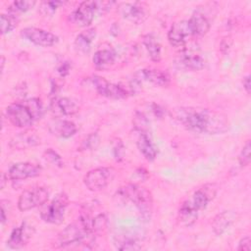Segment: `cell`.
Segmentation results:
<instances>
[{
	"mask_svg": "<svg viewBox=\"0 0 251 251\" xmlns=\"http://www.w3.org/2000/svg\"><path fill=\"white\" fill-rule=\"evenodd\" d=\"M119 12L126 21L139 25L145 22L149 16L148 6L144 2H126L119 5Z\"/></svg>",
	"mask_w": 251,
	"mask_h": 251,
	"instance_id": "obj_9",
	"label": "cell"
},
{
	"mask_svg": "<svg viewBox=\"0 0 251 251\" xmlns=\"http://www.w3.org/2000/svg\"><path fill=\"white\" fill-rule=\"evenodd\" d=\"M36 2L33 0H20V1H14L8 8V13L17 15L19 13L26 12L30 9H32L35 6Z\"/></svg>",
	"mask_w": 251,
	"mask_h": 251,
	"instance_id": "obj_29",
	"label": "cell"
},
{
	"mask_svg": "<svg viewBox=\"0 0 251 251\" xmlns=\"http://www.w3.org/2000/svg\"><path fill=\"white\" fill-rule=\"evenodd\" d=\"M198 210L193 206L190 199L185 200L178 210V221L184 226L193 225L197 219Z\"/></svg>",
	"mask_w": 251,
	"mask_h": 251,
	"instance_id": "obj_24",
	"label": "cell"
},
{
	"mask_svg": "<svg viewBox=\"0 0 251 251\" xmlns=\"http://www.w3.org/2000/svg\"><path fill=\"white\" fill-rule=\"evenodd\" d=\"M113 153L114 157L117 161H122L125 158L126 154V147L121 139H116L113 144Z\"/></svg>",
	"mask_w": 251,
	"mask_h": 251,
	"instance_id": "obj_36",
	"label": "cell"
},
{
	"mask_svg": "<svg viewBox=\"0 0 251 251\" xmlns=\"http://www.w3.org/2000/svg\"><path fill=\"white\" fill-rule=\"evenodd\" d=\"M132 123H133V126L136 130H138L139 132H147L148 133L149 123H148L147 118L142 113L136 112Z\"/></svg>",
	"mask_w": 251,
	"mask_h": 251,
	"instance_id": "obj_32",
	"label": "cell"
},
{
	"mask_svg": "<svg viewBox=\"0 0 251 251\" xmlns=\"http://www.w3.org/2000/svg\"><path fill=\"white\" fill-rule=\"evenodd\" d=\"M98 144H99V136L97 135V133H91L82 142V147L83 149H95Z\"/></svg>",
	"mask_w": 251,
	"mask_h": 251,
	"instance_id": "obj_38",
	"label": "cell"
},
{
	"mask_svg": "<svg viewBox=\"0 0 251 251\" xmlns=\"http://www.w3.org/2000/svg\"><path fill=\"white\" fill-rule=\"evenodd\" d=\"M43 158L47 162L52 164L53 166H56V167H59V168H62L64 166V161H63L62 157L55 150H53L51 148L44 151Z\"/></svg>",
	"mask_w": 251,
	"mask_h": 251,
	"instance_id": "obj_33",
	"label": "cell"
},
{
	"mask_svg": "<svg viewBox=\"0 0 251 251\" xmlns=\"http://www.w3.org/2000/svg\"><path fill=\"white\" fill-rule=\"evenodd\" d=\"M107 226V218L104 214H99L92 218V231L94 234L103 231Z\"/></svg>",
	"mask_w": 251,
	"mask_h": 251,
	"instance_id": "obj_35",
	"label": "cell"
},
{
	"mask_svg": "<svg viewBox=\"0 0 251 251\" xmlns=\"http://www.w3.org/2000/svg\"><path fill=\"white\" fill-rule=\"evenodd\" d=\"M69 199L65 193L58 194L51 202L45 204L41 211V219L49 224L60 225L64 222L65 211L68 206Z\"/></svg>",
	"mask_w": 251,
	"mask_h": 251,
	"instance_id": "obj_4",
	"label": "cell"
},
{
	"mask_svg": "<svg viewBox=\"0 0 251 251\" xmlns=\"http://www.w3.org/2000/svg\"><path fill=\"white\" fill-rule=\"evenodd\" d=\"M173 113L176 121L194 132L222 134L229 128L227 117L218 111L199 107H180L175 109Z\"/></svg>",
	"mask_w": 251,
	"mask_h": 251,
	"instance_id": "obj_1",
	"label": "cell"
},
{
	"mask_svg": "<svg viewBox=\"0 0 251 251\" xmlns=\"http://www.w3.org/2000/svg\"><path fill=\"white\" fill-rule=\"evenodd\" d=\"M19 24V18L17 15L8 13L2 14L0 17V25H1V33L6 34L14 30Z\"/></svg>",
	"mask_w": 251,
	"mask_h": 251,
	"instance_id": "obj_28",
	"label": "cell"
},
{
	"mask_svg": "<svg viewBox=\"0 0 251 251\" xmlns=\"http://www.w3.org/2000/svg\"><path fill=\"white\" fill-rule=\"evenodd\" d=\"M191 35L189 32L187 21H180L173 24L168 31V40L172 47L182 52L186 50L187 37Z\"/></svg>",
	"mask_w": 251,
	"mask_h": 251,
	"instance_id": "obj_11",
	"label": "cell"
},
{
	"mask_svg": "<svg viewBox=\"0 0 251 251\" xmlns=\"http://www.w3.org/2000/svg\"><path fill=\"white\" fill-rule=\"evenodd\" d=\"M217 194V186L214 183H207L198 188L192 195L190 201L193 206L198 210H203L207 207L210 201H212Z\"/></svg>",
	"mask_w": 251,
	"mask_h": 251,
	"instance_id": "obj_17",
	"label": "cell"
},
{
	"mask_svg": "<svg viewBox=\"0 0 251 251\" xmlns=\"http://www.w3.org/2000/svg\"><path fill=\"white\" fill-rule=\"evenodd\" d=\"M4 184H5V175L2 174V177H1V189L4 188Z\"/></svg>",
	"mask_w": 251,
	"mask_h": 251,
	"instance_id": "obj_43",
	"label": "cell"
},
{
	"mask_svg": "<svg viewBox=\"0 0 251 251\" xmlns=\"http://www.w3.org/2000/svg\"><path fill=\"white\" fill-rule=\"evenodd\" d=\"M235 211H223L219 213L213 220L212 229L216 235H222L236 220Z\"/></svg>",
	"mask_w": 251,
	"mask_h": 251,
	"instance_id": "obj_20",
	"label": "cell"
},
{
	"mask_svg": "<svg viewBox=\"0 0 251 251\" xmlns=\"http://www.w3.org/2000/svg\"><path fill=\"white\" fill-rule=\"evenodd\" d=\"M6 117L12 125L22 128H27L35 121L25 103H12L6 108Z\"/></svg>",
	"mask_w": 251,
	"mask_h": 251,
	"instance_id": "obj_8",
	"label": "cell"
},
{
	"mask_svg": "<svg viewBox=\"0 0 251 251\" xmlns=\"http://www.w3.org/2000/svg\"><path fill=\"white\" fill-rule=\"evenodd\" d=\"M238 250H243V251H249L251 249V239L249 236H245L241 238V240L238 243Z\"/></svg>",
	"mask_w": 251,
	"mask_h": 251,
	"instance_id": "obj_40",
	"label": "cell"
},
{
	"mask_svg": "<svg viewBox=\"0 0 251 251\" xmlns=\"http://www.w3.org/2000/svg\"><path fill=\"white\" fill-rule=\"evenodd\" d=\"M69 71H70V65L68 64V63H63L62 65H61V67L58 69V72H59V74L61 75H63V76H65L66 75H68L69 74Z\"/></svg>",
	"mask_w": 251,
	"mask_h": 251,
	"instance_id": "obj_42",
	"label": "cell"
},
{
	"mask_svg": "<svg viewBox=\"0 0 251 251\" xmlns=\"http://www.w3.org/2000/svg\"><path fill=\"white\" fill-rule=\"evenodd\" d=\"M117 193L120 199L133 203L143 220H150L153 210V198L148 189L137 184H127L121 187Z\"/></svg>",
	"mask_w": 251,
	"mask_h": 251,
	"instance_id": "obj_2",
	"label": "cell"
},
{
	"mask_svg": "<svg viewBox=\"0 0 251 251\" xmlns=\"http://www.w3.org/2000/svg\"><path fill=\"white\" fill-rule=\"evenodd\" d=\"M136 145L139 152L147 161L152 162L156 159L158 151L147 132H139Z\"/></svg>",
	"mask_w": 251,
	"mask_h": 251,
	"instance_id": "obj_23",
	"label": "cell"
},
{
	"mask_svg": "<svg viewBox=\"0 0 251 251\" xmlns=\"http://www.w3.org/2000/svg\"><path fill=\"white\" fill-rule=\"evenodd\" d=\"M93 234L78 220L76 223L66 226L58 236V244L63 247H73L75 245L84 244L85 240Z\"/></svg>",
	"mask_w": 251,
	"mask_h": 251,
	"instance_id": "obj_3",
	"label": "cell"
},
{
	"mask_svg": "<svg viewBox=\"0 0 251 251\" xmlns=\"http://www.w3.org/2000/svg\"><path fill=\"white\" fill-rule=\"evenodd\" d=\"M40 144V137L35 131L31 129H25L16 134L10 141V146L14 149L24 150L32 148Z\"/></svg>",
	"mask_w": 251,
	"mask_h": 251,
	"instance_id": "obj_18",
	"label": "cell"
},
{
	"mask_svg": "<svg viewBox=\"0 0 251 251\" xmlns=\"http://www.w3.org/2000/svg\"><path fill=\"white\" fill-rule=\"evenodd\" d=\"M21 36L27 41L42 47H51L59 41L56 34L38 27H25L21 30Z\"/></svg>",
	"mask_w": 251,
	"mask_h": 251,
	"instance_id": "obj_10",
	"label": "cell"
},
{
	"mask_svg": "<svg viewBox=\"0 0 251 251\" xmlns=\"http://www.w3.org/2000/svg\"><path fill=\"white\" fill-rule=\"evenodd\" d=\"M95 14V1H83L72 14H70L69 18L75 25L86 27L92 23Z\"/></svg>",
	"mask_w": 251,
	"mask_h": 251,
	"instance_id": "obj_12",
	"label": "cell"
},
{
	"mask_svg": "<svg viewBox=\"0 0 251 251\" xmlns=\"http://www.w3.org/2000/svg\"><path fill=\"white\" fill-rule=\"evenodd\" d=\"M25 105L28 108L31 115L33 116L34 120H38L43 115V106L39 99L37 98H31L25 102Z\"/></svg>",
	"mask_w": 251,
	"mask_h": 251,
	"instance_id": "obj_31",
	"label": "cell"
},
{
	"mask_svg": "<svg viewBox=\"0 0 251 251\" xmlns=\"http://www.w3.org/2000/svg\"><path fill=\"white\" fill-rule=\"evenodd\" d=\"M41 169L35 164L28 162H21L14 164L8 172L7 176L11 180H25L26 178L35 177L40 175Z\"/></svg>",
	"mask_w": 251,
	"mask_h": 251,
	"instance_id": "obj_13",
	"label": "cell"
},
{
	"mask_svg": "<svg viewBox=\"0 0 251 251\" xmlns=\"http://www.w3.org/2000/svg\"><path fill=\"white\" fill-rule=\"evenodd\" d=\"M4 65H5V58L4 56L1 57V72L3 73V70H4Z\"/></svg>",
	"mask_w": 251,
	"mask_h": 251,
	"instance_id": "obj_44",
	"label": "cell"
},
{
	"mask_svg": "<svg viewBox=\"0 0 251 251\" xmlns=\"http://www.w3.org/2000/svg\"><path fill=\"white\" fill-rule=\"evenodd\" d=\"M136 79L138 81L146 80L151 82L152 84L160 87H166L171 82V77L169 74L165 71L158 70V69H143L140 70L136 75Z\"/></svg>",
	"mask_w": 251,
	"mask_h": 251,
	"instance_id": "obj_16",
	"label": "cell"
},
{
	"mask_svg": "<svg viewBox=\"0 0 251 251\" xmlns=\"http://www.w3.org/2000/svg\"><path fill=\"white\" fill-rule=\"evenodd\" d=\"M49 129L50 131L59 137L63 138H68L75 134L77 128L76 126L68 120H62V119H57L50 123L49 125Z\"/></svg>",
	"mask_w": 251,
	"mask_h": 251,
	"instance_id": "obj_22",
	"label": "cell"
},
{
	"mask_svg": "<svg viewBox=\"0 0 251 251\" xmlns=\"http://www.w3.org/2000/svg\"><path fill=\"white\" fill-rule=\"evenodd\" d=\"M250 161H251V144H250V140H247L238 155V162L241 167H246L250 164Z\"/></svg>",
	"mask_w": 251,
	"mask_h": 251,
	"instance_id": "obj_34",
	"label": "cell"
},
{
	"mask_svg": "<svg viewBox=\"0 0 251 251\" xmlns=\"http://www.w3.org/2000/svg\"><path fill=\"white\" fill-rule=\"evenodd\" d=\"M120 244L121 245L118 246L120 250H138L141 248V244L135 238L125 239Z\"/></svg>",
	"mask_w": 251,
	"mask_h": 251,
	"instance_id": "obj_37",
	"label": "cell"
},
{
	"mask_svg": "<svg viewBox=\"0 0 251 251\" xmlns=\"http://www.w3.org/2000/svg\"><path fill=\"white\" fill-rule=\"evenodd\" d=\"M63 4V1H42L39 4V12L44 17H51L54 15L57 8H59Z\"/></svg>",
	"mask_w": 251,
	"mask_h": 251,
	"instance_id": "obj_30",
	"label": "cell"
},
{
	"mask_svg": "<svg viewBox=\"0 0 251 251\" xmlns=\"http://www.w3.org/2000/svg\"><path fill=\"white\" fill-rule=\"evenodd\" d=\"M179 64L187 70L199 71L204 68L205 61L200 55L196 53L182 51L179 57Z\"/></svg>",
	"mask_w": 251,
	"mask_h": 251,
	"instance_id": "obj_26",
	"label": "cell"
},
{
	"mask_svg": "<svg viewBox=\"0 0 251 251\" xmlns=\"http://www.w3.org/2000/svg\"><path fill=\"white\" fill-rule=\"evenodd\" d=\"M231 45H232V39H231V37H230V36H225V37L222 39L221 43H220V49H221L222 53H223V54H226V53L230 49Z\"/></svg>",
	"mask_w": 251,
	"mask_h": 251,
	"instance_id": "obj_39",
	"label": "cell"
},
{
	"mask_svg": "<svg viewBox=\"0 0 251 251\" xmlns=\"http://www.w3.org/2000/svg\"><path fill=\"white\" fill-rule=\"evenodd\" d=\"M50 111L57 118L73 116L79 111L78 104L68 97H55L50 103Z\"/></svg>",
	"mask_w": 251,
	"mask_h": 251,
	"instance_id": "obj_15",
	"label": "cell"
},
{
	"mask_svg": "<svg viewBox=\"0 0 251 251\" xmlns=\"http://www.w3.org/2000/svg\"><path fill=\"white\" fill-rule=\"evenodd\" d=\"M242 83H243V88L245 89L246 93L249 94L250 93V90H251V83H250V75H247L243 77V80H242Z\"/></svg>",
	"mask_w": 251,
	"mask_h": 251,
	"instance_id": "obj_41",
	"label": "cell"
},
{
	"mask_svg": "<svg viewBox=\"0 0 251 251\" xmlns=\"http://www.w3.org/2000/svg\"><path fill=\"white\" fill-rule=\"evenodd\" d=\"M90 81L94 89L98 94L112 99L126 98L129 94L128 90L121 84L109 82L102 76L93 75L90 77Z\"/></svg>",
	"mask_w": 251,
	"mask_h": 251,
	"instance_id": "obj_7",
	"label": "cell"
},
{
	"mask_svg": "<svg viewBox=\"0 0 251 251\" xmlns=\"http://www.w3.org/2000/svg\"><path fill=\"white\" fill-rule=\"evenodd\" d=\"M117 55L112 49H100L97 50L92 58L93 65L98 70H109L116 62Z\"/></svg>",
	"mask_w": 251,
	"mask_h": 251,
	"instance_id": "obj_21",
	"label": "cell"
},
{
	"mask_svg": "<svg viewBox=\"0 0 251 251\" xmlns=\"http://www.w3.org/2000/svg\"><path fill=\"white\" fill-rule=\"evenodd\" d=\"M49 197V192L46 187L35 186L24 190L18 200V208L22 212H25L42 206L46 203Z\"/></svg>",
	"mask_w": 251,
	"mask_h": 251,
	"instance_id": "obj_5",
	"label": "cell"
},
{
	"mask_svg": "<svg viewBox=\"0 0 251 251\" xmlns=\"http://www.w3.org/2000/svg\"><path fill=\"white\" fill-rule=\"evenodd\" d=\"M114 170L107 167H100L90 170L83 177V183L90 191L97 192L104 189L114 177Z\"/></svg>",
	"mask_w": 251,
	"mask_h": 251,
	"instance_id": "obj_6",
	"label": "cell"
},
{
	"mask_svg": "<svg viewBox=\"0 0 251 251\" xmlns=\"http://www.w3.org/2000/svg\"><path fill=\"white\" fill-rule=\"evenodd\" d=\"M143 44L148 53V56L153 62H159L161 60V44L156 36L153 34H146L143 37Z\"/></svg>",
	"mask_w": 251,
	"mask_h": 251,
	"instance_id": "obj_27",
	"label": "cell"
},
{
	"mask_svg": "<svg viewBox=\"0 0 251 251\" xmlns=\"http://www.w3.org/2000/svg\"><path fill=\"white\" fill-rule=\"evenodd\" d=\"M187 25L190 34L196 37L204 36L210 29L209 20L200 12L193 13L187 21Z\"/></svg>",
	"mask_w": 251,
	"mask_h": 251,
	"instance_id": "obj_19",
	"label": "cell"
},
{
	"mask_svg": "<svg viewBox=\"0 0 251 251\" xmlns=\"http://www.w3.org/2000/svg\"><path fill=\"white\" fill-rule=\"evenodd\" d=\"M96 36V31L94 28H87L80 32L75 40V48L77 52L86 54L90 51L91 43Z\"/></svg>",
	"mask_w": 251,
	"mask_h": 251,
	"instance_id": "obj_25",
	"label": "cell"
},
{
	"mask_svg": "<svg viewBox=\"0 0 251 251\" xmlns=\"http://www.w3.org/2000/svg\"><path fill=\"white\" fill-rule=\"evenodd\" d=\"M33 227L29 226L26 222L22 223L21 226L13 228L7 241L8 246L12 249H20L24 247L29 241L30 237L33 234Z\"/></svg>",
	"mask_w": 251,
	"mask_h": 251,
	"instance_id": "obj_14",
	"label": "cell"
}]
</instances>
